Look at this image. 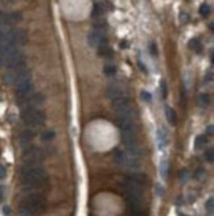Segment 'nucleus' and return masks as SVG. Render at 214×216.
I'll use <instances>...</instances> for the list:
<instances>
[{
	"instance_id": "obj_1",
	"label": "nucleus",
	"mask_w": 214,
	"mask_h": 216,
	"mask_svg": "<svg viewBox=\"0 0 214 216\" xmlns=\"http://www.w3.org/2000/svg\"><path fill=\"white\" fill-rule=\"evenodd\" d=\"M21 182L28 187H38L46 182V171L40 166H24L21 168Z\"/></svg>"
},
{
	"instance_id": "obj_29",
	"label": "nucleus",
	"mask_w": 214,
	"mask_h": 216,
	"mask_svg": "<svg viewBox=\"0 0 214 216\" xmlns=\"http://www.w3.org/2000/svg\"><path fill=\"white\" fill-rule=\"evenodd\" d=\"M206 134L207 135H213L214 134V127H213V125H209L206 127Z\"/></svg>"
},
{
	"instance_id": "obj_22",
	"label": "nucleus",
	"mask_w": 214,
	"mask_h": 216,
	"mask_svg": "<svg viewBox=\"0 0 214 216\" xmlns=\"http://www.w3.org/2000/svg\"><path fill=\"white\" fill-rule=\"evenodd\" d=\"M200 102H201L202 106H207V105H209V96H207V94H201Z\"/></svg>"
},
{
	"instance_id": "obj_18",
	"label": "nucleus",
	"mask_w": 214,
	"mask_h": 216,
	"mask_svg": "<svg viewBox=\"0 0 214 216\" xmlns=\"http://www.w3.org/2000/svg\"><path fill=\"white\" fill-rule=\"evenodd\" d=\"M206 142H207V139H206V137L205 135H198L194 139V145H196V148H201L204 145H206Z\"/></svg>"
},
{
	"instance_id": "obj_3",
	"label": "nucleus",
	"mask_w": 214,
	"mask_h": 216,
	"mask_svg": "<svg viewBox=\"0 0 214 216\" xmlns=\"http://www.w3.org/2000/svg\"><path fill=\"white\" fill-rule=\"evenodd\" d=\"M4 80L7 84L9 85H15L17 86L20 84L25 81H29L31 78V72L28 70L25 66H20V68H15V69H11L7 74H5Z\"/></svg>"
},
{
	"instance_id": "obj_2",
	"label": "nucleus",
	"mask_w": 214,
	"mask_h": 216,
	"mask_svg": "<svg viewBox=\"0 0 214 216\" xmlns=\"http://www.w3.org/2000/svg\"><path fill=\"white\" fill-rule=\"evenodd\" d=\"M20 211L27 215H36L45 211V199L41 195L33 193L27 196L20 206Z\"/></svg>"
},
{
	"instance_id": "obj_7",
	"label": "nucleus",
	"mask_w": 214,
	"mask_h": 216,
	"mask_svg": "<svg viewBox=\"0 0 214 216\" xmlns=\"http://www.w3.org/2000/svg\"><path fill=\"white\" fill-rule=\"evenodd\" d=\"M45 102V96L42 93H33L31 94L27 99H24L22 102H20L19 105L22 106L24 109H37L38 106H41ZM22 109V110H24Z\"/></svg>"
},
{
	"instance_id": "obj_34",
	"label": "nucleus",
	"mask_w": 214,
	"mask_h": 216,
	"mask_svg": "<svg viewBox=\"0 0 214 216\" xmlns=\"http://www.w3.org/2000/svg\"><path fill=\"white\" fill-rule=\"evenodd\" d=\"M212 77H213V76H212V73L206 74V81H207V80H209V81H212Z\"/></svg>"
},
{
	"instance_id": "obj_26",
	"label": "nucleus",
	"mask_w": 214,
	"mask_h": 216,
	"mask_svg": "<svg viewBox=\"0 0 214 216\" xmlns=\"http://www.w3.org/2000/svg\"><path fill=\"white\" fill-rule=\"evenodd\" d=\"M197 45H200V40H198V38H193V40L189 41V48L197 49Z\"/></svg>"
},
{
	"instance_id": "obj_13",
	"label": "nucleus",
	"mask_w": 214,
	"mask_h": 216,
	"mask_svg": "<svg viewBox=\"0 0 214 216\" xmlns=\"http://www.w3.org/2000/svg\"><path fill=\"white\" fill-rule=\"evenodd\" d=\"M4 20H5V25H11V24H16L21 20V13L19 12H12L8 15H4Z\"/></svg>"
},
{
	"instance_id": "obj_24",
	"label": "nucleus",
	"mask_w": 214,
	"mask_h": 216,
	"mask_svg": "<svg viewBox=\"0 0 214 216\" xmlns=\"http://www.w3.org/2000/svg\"><path fill=\"white\" fill-rule=\"evenodd\" d=\"M205 159H206L209 163H212V162H213L214 157H213V150H212V148H209V150H207V151L205 153Z\"/></svg>"
},
{
	"instance_id": "obj_19",
	"label": "nucleus",
	"mask_w": 214,
	"mask_h": 216,
	"mask_svg": "<svg viewBox=\"0 0 214 216\" xmlns=\"http://www.w3.org/2000/svg\"><path fill=\"white\" fill-rule=\"evenodd\" d=\"M54 137H56V133L53 130H49V131H45L42 134V139L44 141H52Z\"/></svg>"
},
{
	"instance_id": "obj_14",
	"label": "nucleus",
	"mask_w": 214,
	"mask_h": 216,
	"mask_svg": "<svg viewBox=\"0 0 214 216\" xmlns=\"http://www.w3.org/2000/svg\"><path fill=\"white\" fill-rule=\"evenodd\" d=\"M165 115H167L168 122H169L172 126H174L177 123V114H176V112H174L172 108H169V106L165 108Z\"/></svg>"
},
{
	"instance_id": "obj_21",
	"label": "nucleus",
	"mask_w": 214,
	"mask_h": 216,
	"mask_svg": "<svg viewBox=\"0 0 214 216\" xmlns=\"http://www.w3.org/2000/svg\"><path fill=\"white\" fill-rule=\"evenodd\" d=\"M115 72H116V68H115V66H112V65H106V66H105V73H106L107 76L115 74Z\"/></svg>"
},
{
	"instance_id": "obj_17",
	"label": "nucleus",
	"mask_w": 214,
	"mask_h": 216,
	"mask_svg": "<svg viewBox=\"0 0 214 216\" xmlns=\"http://www.w3.org/2000/svg\"><path fill=\"white\" fill-rule=\"evenodd\" d=\"M103 12H105V11L102 8V5H100V4H95L93 12H91V16H93V18H102Z\"/></svg>"
},
{
	"instance_id": "obj_33",
	"label": "nucleus",
	"mask_w": 214,
	"mask_h": 216,
	"mask_svg": "<svg viewBox=\"0 0 214 216\" xmlns=\"http://www.w3.org/2000/svg\"><path fill=\"white\" fill-rule=\"evenodd\" d=\"M4 213L5 215H9V207H4Z\"/></svg>"
},
{
	"instance_id": "obj_30",
	"label": "nucleus",
	"mask_w": 214,
	"mask_h": 216,
	"mask_svg": "<svg viewBox=\"0 0 214 216\" xmlns=\"http://www.w3.org/2000/svg\"><path fill=\"white\" fill-rule=\"evenodd\" d=\"M188 179V170H182L181 171V182H185Z\"/></svg>"
},
{
	"instance_id": "obj_5",
	"label": "nucleus",
	"mask_w": 214,
	"mask_h": 216,
	"mask_svg": "<svg viewBox=\"0 0 214 216\" xmlns=\"http://www.w3.org/2000/svg\"><path fill=\"white\" fill-rule=\"evenodd\" d=\"M115 160L116 163L126 168H138L139 167V159L132 157L131 154H128L127 151L116 150L115 151Z\"/></svg>"
},
{
	"instance_id": "obj_20",
	"label": "nucleus",
	"mask_w": 214,
	"mask_h": 216,
	"mask_svg": "<svg viewBox=\"0 0 214 216\" xmlns=\"http://www.w3.org/2000/svg\"><path fill=\"white\" fill-rule=\"evenodd\" d=\"M200 13L202 16H207L210 13V5H207V4H202L201 7H200Z\"/></svg>"
},
{
	"instance_id": "obj_4",
	"label": "nucleus",
	"mask_w": 214,
	"mask_h": 216,
	"mask_svg": "<svg viewBox=\"0 0 214 216\" xmlns=\"http://www.w3.org/2000/svg\"><path fill=\"white\" fill-rule=\"evenodd\" d=\"M21 118L29 126H41L46 119V115L38 109H24L21 113Z\"/></svg>"
},
{
	"instance_id": "obj_28",
	"label": "nucleus",
	"mask_w": 214,
	"mask_h": 216,
	"mask_svg": "<svg viewBox=\"0 0 214 216\" xmlns=\"http://www.w3.org/2000/svg\"><path fill=\"white\" fill-rule=\"evenodd\" d=\"M7 176V170L4 166H0V179H4Z\"/></svg>"
},
{
	"instance_id": "obj_12",
	"label": "nucleus",
	"mask_w": 214,
	"mask_h": 216,
	"mask_svg": "<svg viewBox=\"0 0 214 216\" xmlns=\"http://www.w3.org/2000/svg\"><path fill=\"white\" fill-rule=\"evenodd\" d=\"M35 138V131L33 130H24L20 134V143L21 145H29Z\"/></svg>"
},
{
	"instance_id": "obj_9",
	"label": "nucleus",
	"mask_w": 214,
	"mask_h": 216,
	"mask_svg": "<svg viewBox=\"0 0 214 216\" xmlns=\"http://www.w3.org/2000/svg\"><path fill=\"white\" fill-rule=\"evenodd\" d=\"M31 94H33V82H32V80L25 81V82H22V84L16 86V98H17L19 103L22 102L24 99H27Z\"/></svg>"
},
{
	"instance_id": "obj_27",
	"label": "nucleus",
	"mask_w": 214,
	"mask_h": 216,
	"mask_svg": "<svg viewBox=\"0 0 214 216\" xmlns=\"http://www.w3.org/2000/svg\"><path fill=\"white\" fill-rule=\"evenodd\" d=\"M160 88H161V94H163V97H167V94H168V90H167V84L164 81H161L160 82Z\"/></svg>"
},
{
	"instance_id": "obj_16",
	"label": "nucleus",
	"mask_w": 214,
	"mask_h": 216,
	"mask_svg": "<svg viewBox=\"0 0 214 216\" xmlns=\"http://www.w3.org/2000/svg\"><path fill=\"white\" fill-rule=\"evenodd\" d=\"M129 179H131L132 182H135L136 184H139V186H143L145 182H147V178H145V175H143V174H134Z\"/></svg>"
},
{
	"instance_id": "obj_6",
	"label": "nucleus",
	"mask_w": 214,
	"mask_h": 216,
	"mask_svg": "<svg viewBox=\"0 0 214 216\" xmlns=\"http://www.w3.org/2000/svg\"><path fill=\"white\" fill-rule=\"evenodd\" d=\"M42 159H44V153L38 147H33V146L28 147L27 150H24V154H22V160H24L25 166H36Z\"/></svg>"
},
{
	"instance_id": "obj_32",
	"label": "nucleus",
	"mask_w": 214,
	"mask_h": 216,
	"mask_svg": "<svg viewBox=\"0 0 214 216\" xmlns=\"http://www.w3.org/2000/svg\"><path fill=\"white\" fill-rule=\"evenodd\" d=\"M4 199V192H3V187L0 186V200H3Z\"/></svg>"
},
{
	"instance_id": "obj_15",
	"label": "nucleus",
	"mask_w": 214,
	"mask_h": 216,
	"mask_svg": "<svg viewBox=\"0 0 214 216\" xmlns=\"http://www.w3.org/2000/svg\"><path fill=\"white\" fill-rule=\"evenodd\" d=\"M168 171H169V162L167 159H163L160 162V175L163 179H167Z\"/></svg>"
},
{
	"instance_id": "obj_31",
	"label": "nucleus",
	"mask_w": 214,
	"mask_h": 216,
	"mask_svg": "<svg viewBox=\"0 0 214 216\" xmlns=\"http://www.w3.org/2000/svg\"><path fill=\"white\" fill-rule=\"evenodd\" d=\"M151 53H152V54H157V48H156V44H151Z\"/></svg>"
},
{
	"instance_id": "obj_8",
	"label": "nucleus",
	"mask_w": 214,
	"mask_h": 216,
	"mask_svg": "<svg viewBox=\"0 0 214 216\" xmlns=\"http://www.w3.org/2000/svg\"><path fill=\"white\" fill-rule=\"evenodd\" d=\"M87 43L90 47L93 48H99L100 45H106L107 40H106V36L105 33L102 32V29L99 28H94L91 32L89 33L87 36Z\"/></svg>"
},
{
	"instance_id": "obj_10",
	"label": "nucleus",
	"mask_w": 214,
	"mask_h": 216,
	"mask_svg": "<svg viewBox=\"0 0 214 216\" xmlns=\"http://www.w3.org/2000/svg\"><path fill=\"white\" fill-rule=\"evenodd\" d=\"M126 96H127V93L123 90L120 86H118V85H112V86L109 88V90H107V97H109L111 101L118 99L120 97H126Z\"/></svg>"
},
{
	"instance_id": "obj_25",
	"label": "nucleus",
	"mask_w": 214,
	"mask_h": 216,
	"mask_svg": "<svg viewBox=\"0 0 214 216\" xmlns=\"http://www.w3.org/2000/svg\"><path fill=\"white\" fill-rule=\"evenodd\" d=\"M142 98L144 99L145 102H151V101H152V96H151L148 92H145V90L142 92Z\"/></svg>"
},
{
	"instance_id": "obj_23",
	"label": "nucleus",
	"mask_w": 214,
	"mask_h": 216,
	"mask_svg": "<svg viewBox=\"0 0 214 216\" xmlns=\"http://www.w3.org/2000/svg\"><path fill=\"white\" fill-rule=\"evenodd\" d=\"M213 207H214V199L213 198H209L206 202V209L209 212H213Z\"/></svg>"
},
{
	"instance_id": "obj_11",
	"label": "nucleus",
	"mask_w": 214,
	"mask_h": 216,
	"mask_svg": "<svg viewBox=\"0 0 214 216\" xmlns=\"http://www.w3.org/2000/svg\"><path fill=\"white\" fill-rule=\"evenodd\" d=\"M157 143H159V148H164L168 145V133L161 127L157 130Z\"/></svg>"
}]
</instances>
